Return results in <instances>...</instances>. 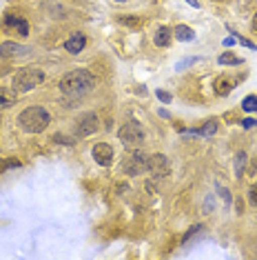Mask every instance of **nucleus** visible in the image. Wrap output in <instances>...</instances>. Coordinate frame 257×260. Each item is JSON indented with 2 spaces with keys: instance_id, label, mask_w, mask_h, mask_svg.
Instances as JSON below:
<instances>
[{
  "instance_id": "obj_22",
  "label": "nucleus",
  "mask_w": 257,
  "mask_h": 260,
  "mask_svg": "<svg viewBox=\"0 0 257 260\" xmlns=\"http://www.w3.org/2000/svg\"><path fill=\"white\" fill-rule=\"evenodd\" d=\"M118 22H120V25H128V27H138V25H140L138 18H124V16H122V18H118Z\"/></svg>"
},
{
  "instance_id": "obj_13",
  "label": "nucleus",
  "mask_w": 257,
  "mask_h": 260,
  "mask_svg": "<svg viewBox=\"0 0 257 260\" xmlns=\"http://www.w3.org/2000/svg\"><path fill=\"white\" fill-rule=\"evenodd\" d=\"M171 38H173V31L169 29V27H160V29L155 31L153 42L158 45V47H169V45H171Z\"/></svg>"
},
{
  "instance_id": "obj_27",
  "label": "nucleus",
  "mask_w": 257,
  "mask_h": 260,
  "mask_svg": "<svg viewBox=\"0 0 257 260\" xmlns=\"http://www.w3.org/2000/svg\"><path fill=\"white\" fill-rule=\"evenodd\" d=\"M250 29H253V31H257V14L253 16V22H250Z\"/></svg>"
},
{
  "instance_id": "obj_8",
  "label": "nucleus",
  "mask_w": 257,
  "mask_h": 260,
  "mask_svg": "<svg viewBox=\"0 0 257 260\" xmlns=\"http://www.w3.org/2000/svg\"><path fill=\"white\" fill-rule=\"evenodd\" d=\"M169 158H166L164 154H153V156H149V171L153 174L155 178H164L166 174H169Z\"/></svg>"
},
{
  "instance_id": "obj_3",
  "label": "nucleus",
  "mask_w": 257,
  "mask_h": 260,
  "mask_svg": "<svg viewBox=\"0 0 257 260\" xmlns=\"http://www.w3.org/2000/svg\"><path fill=\"white\" fill-rule=\"evenodd\" d=\"M44 80V71L38 67H25L14 76V89L18 94H27L31 89H36L38 84Z\"/></svg>"
},
{
  "instance_id": "obj_20",
  "label": "nucleus",
  "mask_w": 257,
  "mask_h": 260,
  "mask_svg": "<svg viewBox=\"0 0 257 260\" xmlns=\"http://www.w3.org/2000/svg\"><path fill=\"white\" fill-rule=\"evenodd\" d=\"M9 167H20V162L18 160H0V174H3L5 169H9Z\"/></svg>"
},
{
  "instance_id": "obj_24",
  "label": "nucleus",
  "mask_w": 257,
  "mask_h": 260,
  "mask_svg": "<svg viewBox=\"0 0 257 260\" xmlns=\"http://www.w3.org/2000/svg\"><path fill=\"white\" fill-rule=\"evenodd\" d=\"M158 98L162 100V103H171V94L169 92H162V89L158 92Z\"/></svg>"
},
{
  "instance_id": "obj_18",
  "label": "nucleus",
  "mask_w": 257,
  "mask_h": 260,
  "mask_svg": "<svg viewBox=\"0 0 257 260\" xmlns=\"http://www.w3.org/2000/svg\"><path fill=\"white\" fill-rule=\"evenodd\" d=\"M217 132V120H206V125L200 129V136H213Z\"/></svg>"
},
{
  "instance_id": "obj_15",
  "label": "nucleus",
  "mask_w": 257,
  "mask_h": 260,
  "mask_svg": "<svg viewBox=\"0 0 257 260\" xmlns=\"http://www.w3.org/2000/svg\"><path fill=\"white\" fill-rule=\"evenodd\" d=\"M233 87H235V84H233V80H231V78H220V80L215 82V92L220 94V96H226V94L231 92Z\"/></svg>"
},
{
  "instance_id": "obj_25",
  "label": "nucleus",
  "mask_w": 257,
  "mask_h": 260,
  "mask_svg": "<svg viewBox=\"0 0 257 260\" xmlns=\"http://www.w3.org/2000/svg\"><path fill=\"white\" fill-rule=\"evenodd\" d=\"M200 229H202V225H195V227H193L191 231H188V234H186V236H184V242H186L188 238H191V236H193V234H198V231H200Z\"/></svg>"
},
{
  "instance_id": "obj_14",
  "label": "nucleus",
  "mask_w": 257,
  "mask_h": 260,
  "mask_svg": "<svg viewBox=\"0 0 257 260\" xmlns=\"http://www.w3.org/2000/svg\"><path fill=\"white\" fill-rule=\"evenodd\" d=\"M173 33H175L177 40H184V42H186V40H193V38H195L193 29H191V27H186V25H177Z\"/></svg>"
},
{
  "instance_id": "obj_7",
  "label": "nucleus",
  "mask_w": 257,
  "mask_h": 260,
  "mask_svg": "<svg viewBox=\"0 0 257 260\" xmlns=\"http://www.w3.org/2000/svg\"><path fill=\"white\" fill-rule=\"evenodd\" d=\"M91 154H93V160H96L100 167H109L111 162H113L115 151H113V147L107 145V143H98V145H93Z\"/></svg>"
},
{
  "instance_id": "obj_10",
  "label": "nucleus",
  "mask_w": 257,
  "mask_h": 260,
  "mask_svg": "<svg viewBox=\"0 0 257 260\" xmlns=\"http://www.w3.org/2000/svg\"><path fill=\"white\" fill-rule=\"evenodd\" d=\"M25 54H27V47H22L18 42L7 40L0 45V56H3V58H16V56H25Z\"/></svg>"
},
{
  "instance_id": "obj_17",
  "label": "nucleus",
  "mask_w": 257,
  "mask_h": 260,
  "mask_svg": "<svg viewBox=\"0 0 257 260\" xmlns=\"http://www.w3.org/2000/svg\"><path fill=\"white\" fill-rule=\"evenodd\" d=\"M217 63L220 65H242V58H237L235 54L226 52V54H222L220 58H217Z\"/></svg>"
},
{
  "instance_id": "obj_23",
  "label": "nucleus",
  "mask_w": 257,
  "mask_h": 260,
  "mask_svg": "<svg viewBox=\"0 0 257 260\" xmlns=\"http://www.w3.org/2000/svg\"><path fill=\"white\" fill-rule=\"evenodd\" d=\"M248 176L253 178V176H257V156L250 160V165H248Z\"/></svg>"
},
{
  "instance_id": "obj_4",
  "label": "nucleus",
  "mask_w": 257,
  "mask_h": 260,
  "mask_svg": "<svg viewBox=\"0 0 257 260\" xmlns=\"http://www.w3.org/2000/svg\"><path fill=\"white\" fill-rule=\"evenodd\" d=\"M118 138H120V143L124 145L126 149H138V147L144 143V129H142V125H140L138 120H128V122H124V125L120 127Z\"/></svg>"
},
{
  "instance_id": "obj_9",
  "label": "nucleus",
  "mask_w": 257,
  "mask_h": 260,
  "mask_svg": "<svg viewBox=\"0 0 257 260\" xmlns=\"http://www.w3.org/2000/svg\"><path fill=\"white\" fill-rule=\"evenodd\" d=\"M5 27H9L11 31L20 33V36H29V22L25 18H18V16H7L5 18Z\"/></svg>"
},
{
  "instance_id": "obj_12",
  "label": "nucleus",
  "mask_w": 257,
  "mask_h": 260,
  "mask_svg": "<svg viewBox=\"0 0 257 260\" xmlns=\"http://www.w3.org/2000/svg\"><path fill=\"white\" fill-rule=\"evenodd\" d=\"M85 45H87V38L82 36V33H76V36H71L69 40L65 42V49L69 54H80L82 49H85Z\"/></svg>"
},
{
  "instance_id": "obj_1",
  "label": "nucleus",
  "mask_w": 257,
  "mask_h": 260,
  "mask_svg": "<svg viewBox=\"0 0 257 260\" xmlns=\"http://www.w3.org/2000/svg\"><path fill=\"white\" fill-rule=\"evenodd\" d=\"M96 87V78H93L91 71L87 69H74V71H67L62 78H60V92L69 98H82L87 96L91 89Z\"/></svg>"
},
{
  "instance_id": "obj_26",
  "label": "nucleus",
  "mask_w": 257,
  "mask_h": 260,
  "mask_svg": "<svg viewBox=\"0 0 257 260\" xmlns=\"http://www.w3.org/2000/svg\"><path fill=\"white\" fill-rule=\"evenodd\" d=\"M220 194H222V198H224L226 205H231V194H228V189H220Z\"/></svg>"
},
{
  "instance_id": "obj_2",
  "label": "nucleus",
  "mask_w": 257,
  "mask_h": 260,
  "mask_svg": "<svg viewBox=\"0 0 257 260\" xmlns=\"http://www.w3.org/2000/svg\"><path fill=\"white\" fill-rule=\"evenodd\" d=\"M49 122H51V116L44 107H27L18 116V127L27 134H40L49 127Z\"/></svg>"
},
{
  "instance_id": "obj_29",
  "label": "nucleus",
  "mask_w": 257,
  "mask_h": 260,
  "mask_svg": "<svg viewBox=\"0 0 257 260\" xmlns=\"http://www.w3.org/2000/svg\"><path fill=\"white\" fill-rule=\"evenodd\" d=\"M188 5H193V7H198V0H186Z\"/></svg>"
},
{
  "instance_id": "obj_28",
  "label": "nucleus",
  "mask_w": 257,
  "mask_h": 260,
  "mask_svg": "<svg viewBox=\"0 0 257 260\" xmlns=\"http://www.w3.org/2000/svg\"><path fill=\"white\" fill-rule=\"evenodd\" d=\"M244 127H255V120H250V118H246V120H244Z\"/></svg>"
},
{
  "instance_id": "obj_21",
  "label": "nucleus",
  "mask_w": 257,
  "mask_h": 260,
  "mask_svg": "<svg viewBox=\"0 0 257 260\" xmlns=\"http://www.w3.org/2000/svg\"><path fill=\"white\" fill-rule=\"evenodd\" d=\"M248 202H250V205H257V185H250V189H248Z\"/></svg>"
},
{
  "instance_id": "obj_19",
  "label": "nucleus",
  "mask_w": 257,
  "mask_h": 260,
  "mask_svg": "<svg viewBox=\"0 0 257 260\" xmlns=\"http://www.w3.org/2000/svg\"><path fill=\"white\" fill-rule=\"evenodd\" d=\"M242 107L246 111H257V96H246V98H244V103H242Z\"/></svg>"
},
{
  "instance_id": "obj_16",
  "label": "nucleus",
  "mask_w": 257,
  "mask_h": 260,
  "mask_svg": "<svg viewBox=\"0 0 257 260\" xmlns=\"http://www.w3.org/2000/svg\"><path fill=\"white\" fill-rule=\"evenodd\" d=\"M235 176H244V167H246V154L244 151H237V156H235Z\"/></svg>"
},
{
  "instance_id": "obj_11",
  "label": "nucleus",
  "mask_w": 257,
  "mask_h": 260,
  "mask_svg": "<svg viewBox=\"0 0 257 260\" xmlns=\"http://www.w3.org/2000/svg\"><path fill=\"white\" fill-rule=\"evenodd\" d=\"M18 103V92L16 89H7V87H0V109H9Z\"/></svg>"
},
{
  "instance_id": "obj_30",
  "label": "nucleus",
  "mask_w": 257,
  "mask_h": 260,
  "mask_svg": "<svg viewBox=\"0 0 257 260\" xmlns=\"http://www.w3.org/2000/svg\"><path fill=\"white\" fill-rule=\"evenodd\" d=\"M115 3H126V0H115Z\"/></svg>"
},
{
  "instance_id": "obj_5",
  "label": "nucleus",
  "mask_w": 257,
  "mask_h": 260,
  "mask_svg": "<svg viewBox=\"0 0 257 260\" xmlns=\"http://www.w3.org/2000/svg\"><path fill=\"white\" fill-rule=\"evenodd\" d=\"M122 171L128 176H140V174L149 171V156L144 151H140V147L136 151H131L124 160H122Z\"/></svg>"
},
{
  "instance_id": "obj_6",
  "label": "nucleus",
  "mask_w": 257,
  "mask_h": 260,
  "mask_svg": "<svg viewBox=\"0 0 257 260\" xmlns=\"http://www.w3.org/2000/svg\"><path fill=\"white\" fill-rule=\"evenodd\" d=\"M76 136L78 138H87V136H93L100 129V122H98V116L93 111H87L82 114L80 118L76 120Z\"/></svg>"
}]
</instances>
